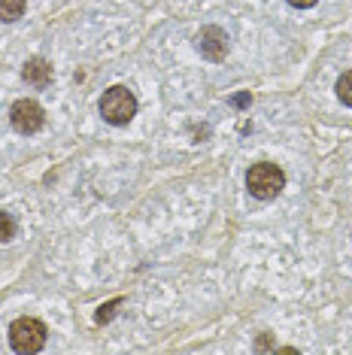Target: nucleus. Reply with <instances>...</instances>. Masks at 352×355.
<instances>
[{"label": "nucleus", "instance_id": "0eeeda50", "mask_svg": "<svg viewBox=\"0 0 352 355\" xmlns=\"http://www.w3.org/2000/svg\"><path fill=\"white\" fill-rule=\"evenodd\" d=\"M28 0H0V21H15L25 15Z\"/></svg>", "mask_w": 352, "mask_h": 355}, {"label": "nucleus", "instance_id": "f8f14e48", "mask_svg": "<svg viewBox=\"0 0 352 355\" xmlns=\"http://www.w3.org/2000/svg\"><path fill=\"white\" fill-rule=\"evenodd\" d=\"M234 103L237 107H246V103H249V94H240V98H234Z\"/></svg>", "mask_w": 352, "mask_h": 355}, {"label": "nucleus", "instance_id": "1a4fd4ad", "mask_svg": "<svg viewBox=\"0 0 352 355\" xmlns=\"http://www.w3.org/2000/svg\"><path fill=\"white\" fill-rule=\"evenodd\" d=\"M12 237H15V222H12V216L0 209V243H6V240H12Z\"/></svg>", "mask_w": 352, "mask_h": 355}, {"label": "nucleus", "instance_id": "9d476101", "mask_svg": "<svg viewBox=\"0 0 352 355\" xmlns=\"http://www.w3.org/2000/svg\"><path fill=\"white\" fill-rule=\"evenodd\" d=\"M122 306V297H116V301H109L107 306H100V313H98V322H109L116 316V310Z\"/></svg>", "mask_w": 352, "mask_h": 355}, {"label": "nucleus", "instance_id": "9b49d317", "mask_svg": "<svg viewBox=\"0 0 352 355\" xmlns=\"http://www.w3.org/2000/svg\"><path fill=\"white\" fill-rule=\"evenodd\" d=\"M292 6H298V10H310V6H316L319 0H289Z\"/></svg>", "mask_w": 352, "mask_h": 355}, {"label": "nucleus", "instance_id": "f257e3e1", "mask_svg": "<svg viewBox=\"0 0 352 355\" xmlns=\"http://www.w3.org/2000/svg\"><path fill=\"white\" fill-rule=\"evenodd\" d=\"M246 189L258 200H274L279 191L285 189V173L279 171L276 164H270V161H258V164H252L249 173H246Z\"/></svg>", "mask_w": 352, "mask_h": 355}, {"label": "nucleus", "instance_id": "423d86ee", "mask_svg": "<svg viewBox=\"0 0 352 355\" xmlns=\"http://www.w3.org/2000/svg\"><path fill=\"white\" fill-rule=\"evenodd\" d=\"M21 79H25L28 85H34V88H46V85L52 83L49 61H46V58H30L25 64V70H21Z\"/></svg>", "mask_w": 352, "mask_h": 355}, {"label": "nucleus", "instance_id": "6e6552de", "mask_svg": "<svg viewBox=\"0 0 352 355\" xmlns=\"http://www.w3.org/2000/svg\"><path fill=\"white\" fill-rule=\"evenodd\" d=\"M337 98L346 103V107H352V70L337 79Z\"/></svg>", "mask_w": 352, "mask_h": 355}, {"label": "nucleus", "instance_id": "20e7f679", "mask_svg": "<svg viewBox=\"0 0 352 355\" xmlns=\"http://www.w3.org/2000/svg\"><path fill=\"white\" fill-rule=\"evenodd\" d=\"M46 122V112L37 101H15L12 110H10V125L15 128L19 134H37Z\"/></svg>", "mask_w": 352, "mask_h": 355}, {"label": "nucleus", "instance_id": "7ed1b4c3", "mask_svg": "<svg viewBox=\"0 0 352 355\" xmlns=\"http://www.w3.org/2000/svg\"><path fill=\"white\" fill-rule=\"evenodd\" d=\"M10 343L19 355H34L46 346V325L34 316H21L10 325Z\"/></svg>", "mask_w": 352, "mask_h": 355}, {"label": "nucleus", "instance_id": "39448f33", "mask_svg": "<svg viewBox=\"0 0 352 355\" xmlns=\"http://www.w3.org/2000/svg\"><path fill=\"white\" fill-rule=\"evenodd\" d=\"M197 52L204 55L206 61H213V64H219V61H225L228 58V52H231V40L228 34L222 28H204L201 34H197Z\"/></svg>", "mask_w": 352, "mask_h": 355}, {"label": "nucleus", "instance_id": "f03ea898", "mask_svg": "<svg viewBox=\"0 0 352 355\" xmlns=\"http://www.w3.org/2000/svg\"><path fill=\"white\" fill-rule=\"evenodd\" d=\"M100 116H103V122H109L116 128L127 125L137 116V98H134V92H127L125 85L107 88L100 98Z\"/></svg>", "mask_w": 352, "mask_h": 355}]
</instances>
